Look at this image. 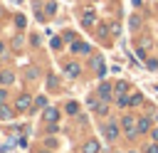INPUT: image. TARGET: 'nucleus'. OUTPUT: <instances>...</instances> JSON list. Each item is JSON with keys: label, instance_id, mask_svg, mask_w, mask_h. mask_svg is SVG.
I'll return each instance as SVG.
<instances>
[{"label": "nucleus", "instance_id": "f257e3e1", "mask_svg": "<svg viewBox=\"0 0 158 153\" xmlns=\"http://www.w3.org/2000/svg\"><path fill=\"white\" fill-rule=\"evenodd\" d=\"M121 126H123V131H126L128 138H136L138 126H136V118H133V116H123V118H121Z\"/></svg>", "mask_w": 158, "mask_h": 153}, {"label": "nucleus", "instance_id": "f03ea898", "mask_svg": "<svg viewBox=\"0 0 158 153\" xmlns=\"http://www.w3.org/2000/svg\"><path fill=\"white\" fill-rule=\"evenodd\" d=\"M30 106H32V96L30 94H20L17 101H15V109L17 111H30Z\"/></svg>", "mask_w": 158, "mask_h": 153}, {"label": "nucleus", "instance_id": "7ed1b4c3", "mask_svg": "<svg viewBox=\"0 0 158 153\" xmlns=\"http://www.w3.org/2000/svg\"><path fill=\"white\" fill-rule=\"evenodd\" d=\"M42 118H44L47 123H57V118H59V109L47 106V109H44V114H42Z\"/></svg>", "mask_w": 158, "mask_h": 153}, {"label": "nucleus", "instance_id": "20e7f679", "mask_svg": "<svg viewBox=\"0 0 158 153\" xmlns=\"http://www.w3.org/2000/svg\"><path fill=\"white\" fill-rule=\"evenodd\" d=\"M104 136H106V141H116L118 138V126L116 123H106L104 126Z\"/></svg>", "mask_w": 158, "mask_h": 153}, {"label": "nucleus", "instance_id": "39448f33", "mask_svg": "<svg viewBox=\"0 0 158 153\" xmlns=\"http://www.w3.org/2000/svg\"><path fill=\"white\" fill-rule=\"evenodd\" d=\"M94 22H96V15H94V10H84V15H81V25L91 27Z\"/></svg>", "mask_w": 158, "mask_h": 153}, {"label": "nucleus", "instance_id": "423d86ee", "mask_svg": "<svg viewBox=\"0 0 158 153\" xmlns=\"http://www.w3.org/2000/svg\"><path fill=\"white\" fill-rule=\"evenodd\" d=\"M136 126H138V133H146V131H151V118H138L136 121Z\"/></svg>", "mask_w": 158, "mask_h": 153}, {"label": "nucleus", "instance_id": "0eeeda50", "mask_svg": "<svg viewBox=\"0 0 158 153\" xmlns=\"http://www.w3.org/2000/svg\"><path fill=\"white\" fill-rule=\"evenodd\" d=\"M99 148H101V146H99V141H86L81 151H84V153H99Z\"/></svg>", "mask_w": 158, "mask_h": 153}, {"label": "nucleus", "instance_id": "6e6552de", "mask_svg": "<svg viewBox=\"0 0 158 153\" xmlns=\"http://www.w3.org/2000/svg\"><path fill=\"white\" fill-rule=\"evenodd\" d=\"M99 96H101V101H109L111 99V86L109 84H101L99 86Z\"/></svg>", "mask_w": 158, "mask_h": 153}, {"label": "nucleus", "instance_id": "1a4fd4ad", "mask_svg": "<svg viewBox=\"0 0 158 153\" xmlns=\"http://www.w3.org/2000/svg\"><path fill=\"white\" fill-rule=\"evenodd\" d=\"M91 62H94V69H96L99 74H104V72H106V64H104V59H101V57H94Z\"/></svg>", "mask_w": 158, "mask_h": 153}, {"label": "nucleus", "instance_id": "9d476101", "mask_svg": "<svg viewBox=\"0 0 158 153\" xmlns=\"http://www.w3.org/2000/svg\"><path fill=\"white\" fill-rule=\"evenodd\" d=\"M64 72H67V76H79V67H77L74 62H69V64L64 67Z\"/></svg>", "mask_w": 158, "mask_h": 153}, {"label": "nucleus", "instance_id": "9b49d317", "mask_svg": "<svg viewBox=\"0 0 158 153\" xmlns=\"http://www.w3.org/2000/svg\"><path fill=\"white\" fill-rule=\"evenodd\" d=\"M0 118H2V121H10V118H12V111H10V106L0 104Z\"/></svg>", "mask_w": 158, "mask_h": 153}, {"label": "nucleus", "instance_id": "f8f14e48", "mask_svg": "<svg viewBox=\"0 0 158 153\" xmlns=\"http://www.w3.org/2000/svg\"><path fill=\"white\" fill-rule=\"evenodd\" d=\"M72 52H77V54H79V52H81V54H86V52H89V44L77 42V44H72Z\"/></svg>", "mask_w": 158, "mask_h": 153}, {"label": "nucleus", "instance_id": "ddd939ff", "mask_svg": "<svg viewBox=\"0 0 158 153\" xmlns=\"http://www.w3.org/2000/svg\"><path fill=\"white\" fill-rule=\"evenodd\" d=\"M0 81H2V84H12V81H15V74H12V72H2V74H0Z\"/></svg>", "mask_w": 158, "mask_h": 153}, {"label": "nucleus", "instance_id": "4468645a", "mask_svg": "<svg viewBox=\"0 0 158 153\" xmlns=\"http://www.w3.org/2000/svg\"><path fill=\"white\" fill-rule=\"evenodd\" d=\"M126 89H128V84H126V81H118V84H116V96H123Z\"/></svg>", "mask_w": 158, "mask_h": 153}, {"label": "nucleus", "instance_id": "2eb2a0df", "mask_svg": "<svg viewBox=\"0 0 158 153\" xmlns=\"http://www.w3.org/2000/svg\"><path fill=\"white\" fill-rule=\"evenodd\" d=\"M35 106H47V96H37L35 99Z\"/></svg>", "mask_w": 158, "mask_h": 153}, {"label": "nucleus", "instance_id": "dca6fc26", "mask_svg": "<svg viewBox=\"0 0 158 153\" xmlns=\"http://www.w3.org/2000/svg\"><path fill=\"white\" fill-rule=\"evenodd\" d=\"M94 111H96V114H101V116H104V114H106V111H109V109H106V104H99V106H94Z\"/></svg>", "mask_w": 158, "mask_h": 153}, {"label": "nucleus", "instance_id": "f3484780", "mask_svg": "<svg viewBox=\"0 0 158 153\" xmlns=\"http://www.w3.org/2000/svg\"><path fill=\"white\" fill-rule=\"evenodd\" d=\"M146 153H158V143H151V146H146Z\"/></svg>", "mask_w": 158, "mask_h": 153}, {"label": "nucleus", "instance_id": "a211bd4d", "mask_svg": "<svg viewBox=\"0 0 158 153\" xmlns=\"http://www.w3.org/2000/svg\"><path fill=\"white\" fill-rule=\"evenodd\" d=\"M131 104L138 106V104H141V94H133V96H131Z\"/></svg>", "mask_w": 158, "mask_h": 153}, {"label": "nucleus", "instance_id": "6ab92c4d", "mask_svg": "<svg viewBox=\"0 0 158 153\" xmlns=\"http://www.w3.org/2000/svg\"><path fill=\"white\" fill-rule=\"evenodd\" d=\"M52 47H54V49H59V47H62V39H59V37H54V39H52Z\"/></svg>", "mask_w": 158, "mask_h": 153}, {"label": "nucleus", "instance_id": "aec40b11", "mask_svg": "<svg viewBox=\"0 0 158 153\" xmlns=\"http://www.w3.org/2000/svg\"><path fill=\"white\" fill-rule=\"evenodd\" d=\"M67 111H69V114H77V104H74V101H72V104H67Z\"/></svg>", "mask_w": 158, "mask_h": 153}, {"label": "nucleus", "instance_id": "412c9836", "mask_svg": "<svg viewBox=\"0 0 158 153\" xmlns=\"http://www.w3.org/2000/svg\"><path fill=\"white\" fill-rule=\"evenodd\" d=\"M151 136H153V141L158 143V128H153V131H151Z\"/></svg>", "mask_w": 158, "mask_h": 153}, {"label": "nucleus", "instance_id": "4be33fe9", "mask_svg": "<svg viewBox=\"0 0 158 153\" xmlns=\"http://www.w3.org/2000/svg\"><path fill=\"white\" fill-rule=\"evenodd\" d=\"M5 96H7V94H5V91H0V104L5 101Z\"/></svg>", "mask_w": 158, "mask_h": 153}, {"label": "nucleus", "instance_id": "5701e85b", "mask_svg": "<svg viewBox=\"0 0 158 153\" xmlns=\"http://www.w3.org/2000/svg\"><path fill=\"white\" fill-rule=\"evenodd\" d=\"M2 49H5V47H2V42H0V52H2Z\"/></svg>", "mask_w": 158, "mask_h": 153}, {"label": "nucleus", "instance_id": "b1692460", "mask_svg": "<svg viewBox=\"0 0 158 153\" xmlns=\"http://www.w3.org/2000/svg\"><path fill=\"white\" fill-rule=\"evenodd\" d=\"M37 153H49V151H37Z\"/></svg>", "mask_w": 158, "mask_h": 153}]
</instances>
